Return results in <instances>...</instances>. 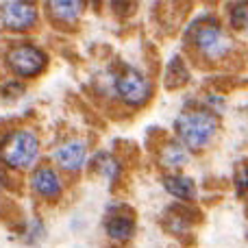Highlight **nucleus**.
I'll return each mask as SVG.
<instances>
[{
	"label": "nucleus",
	"mask_w": 248,
	"mask_h": 248,
	"mask_svg": "<svg viewBox=\"0 0 248 248\" xmlns=\"http://www.w3.org/2000/svg\"><path fill=\"white\" fill-rule=\"evenodd\" d=\"M31 185H33L35 192L42 198H46V201H57V198L61 196V192H63V185H61V179L57 176V172L46 166L37 168V170L33 172Z\"/></svg>",
	"instance_id": "8"
},
{
	"label": "nucleus",
	"mask_w": 248,
	"mask_h": 248,
	"mask_svg": "<svg viewBox=\"0 0 248 248\" xmlns=\"http://www.w3.org/2000/svg\"><path fill=\"white\" fill-rule=\"evenodd\" d=\"M229 22H231V29L248 33V0H240L233 4L229 11Z\"/></svg>",
	"instance_id": "16"
},
{
	"label": "nucleus",
	"mask_w": 248,
	"mask_h": 248,
	"mask_svg": "<svg viewBox=\"0 0 248 248\" xmlns=\"http://www.w3.org/2000/svg\"><path fill=\"white\" fill-rule=\"evenodd\" d=\"M189 159H192V150L181 140H172V141H168V144H163L161 153H159L161 166L170 168V170H179V168L187 166Z\"/></svg>",
	"instance_id": "11"
},
{
	"label": "nucleus",
	"mask_w": 248,
	"mask_h": 248,
	"mask_svg": "<svg viewBox=\"0 0 248 248\" xmlns=\"http://www.w3.org/2000/svg\"><path fill=\"white\" fill-rule=\"evenodd\" d=\"M105 233L109 240L113 242H128L135 235V220L126 214H116L111 218H107L105 222Z\"/></svg>",
	"instance_id": "12"
},
{
	"label": "nucleus",
	"mask_w": 248,
	"mask_h": 248,
	"mask_svg": "<svg viewBox=\"0 0 248 248\" xmlns=\"http://www.w3.org/2000/svg\"><path fill=\"white\" fill-rule=\"evenodd\" d=\"M235 189H237V194H246L248 192V163L237 168V172H235Z\"/></svg>",
	"instance_id": "17"
},
{
	"label": "nucleus",
	"mask_w": 248,
	"mask_h": 248,
	"mask_svg": "<svg viewBox=\"0 0 248 248\" xmlns=\"http://www.w3.org/2000/svg\"><path fill=\"white\" fill-rule=\"evenodd\" d=\"M39 157V140L33 131L20 128L4 137L0 144V161L13 170H26Z\"/></svg>",
	"instance_id": "2"
},
{
	"label": "nucleus",
	"mask_w": 248,
	"mask_h": 248,
	"mask_svg": "<svg viewBox=\"0 0 248 248\" xmlns=\"http://www.w3.org/2000/svg\"><path fill=\"white\" fill-rule=\"evenodd\" d=\"M113 90H116L118 98L128 107H141L153 96V85H150L148 77L131 65L122 68L113 77Z\"/></svg>",
	"instance_id": "4"
},
{
	"label": "nucleus",
	"mask_w": 248,
	"mask_h": 248,
	"mask_svg": "<svg viewBox=\"0 0 248 248\" xmlns=\"http://www.w3.org/2000/svg\"><path fill=\"white\" fill-rule=\"evenodd\" d=\"M192 42H194V48L198 50V55L207 61H214V63L227 59L233 50V42L229 39V35L224 33V29L214 17H205L194 29Z\"/></svg>",
	"instance_id": "3"
},
{
	"label": "nucleus",
	"mask_w": 248,
	"mask_h": 248,
	"mask_svg": "<svg viewBox=\"0 0 248 248\" xmlns=\"http://www.w3.org/2000/svg\"><path fill=\"white\" fill-rule=\"evenodd\" d=\"M194 222V216L189 214L185 207H174V209L168 211L166 220H163V224L168 227V231L174 233V235H183V233L189 231V227H192Z\"/></svg>",
	"instance_id": "13"
},
{
	"label": "nucleus",
	"mask_w": 248,
	"mask_h": 248,
	"mask_svg": "<svg viewBox=\"0 0 248 248\" xmlns=\"http://www.w3.org/2000/svg\"><path fill=\"white\" fill-rule=\"evenodd\" d=\"M7 63L20 78H35L46 70L48 57H46V52L39 50L37 46L22 44V46H16L9 50Z\"/></svg>",
	"instance_id": "5"
},
{
	"label": "nucleus",
	"mask_w": 248,
	"mask_h": 248,
	"mask_svg": "<svg viewBox=\"0 0 248 248\" xmlns=\"http://www.w3.org/2000/svg\"><path fill=\"white\" fill-rule=\"evenodd\" d=\"M55 161L61 170L65 172H77L85 166L87 161V146L83 141L74 140V141H68V144L59 146L55 153Z\"/></svg>",
	"instance_id": "7"
},
{
	"label": "nucleus",
	"mask_w": 248,
	"mask_h": 248,
	"mask_svg": "<svg viewBox=\"0 0 248 248\" xmlns=\"http://www.w3.org/2000/svg\"><path fill=\"white\" fill-rule=\"evenodd\" d=\"M94 168L100 176L109 181V183H116L122 174V166L111 153H98L94 157Z\"/></svg>",
	"instance_id": "14"
},
{
	"label": "nucleus",
	"mask_w": 248,
	"mask_h": 248,
	"mask_svg": "<svg viewBox=\"0 0 248 248\" xmlns=\"http://www.w3.org/2000/svg\"><path fill=\"white\" fill-rule=\"evenodd\" d=\"M176 140H181L192 153L202 150L214 141L218 133V116L211 109H187L174 122Z\"/></svg>",
	"instance_id": "1"
},
{
	"label": "nucleus",
	"mask_w": 248,
	"mask_h": 248,
	"mask_svg": "<svg viewBox=\"0 0 248 248\" xmlns=\"http://www.w3.org/2000/svg\"><path fill=\"white\" fill-rule=\"evenodd\" d=\"M163 189L181 202H194L198 198V189H196L194 179H189V176H185V174H179V172L163 176Z\"/></svg>",
	"instance_id": "10"
},
{
	"label": "nucleus",
	"mask_w": 248,
	"mask_h": 248,
	"mask_svg": "<svg viewBox=\"0 0 248 248\" xmlns=\"http://www.w3.org/2000/svg\"><path fill=\"white\" fill-rule=\"evenodd\" d=\"M189 81V70L185 65V61L181 57H172L170 63L166 65V85L170 90H176V87L185 85Z\"/></svg>",
	"instance_id": "15"
},
{
	"label": "nucleus",
	"mask_w": 248,
	"mask_h": 248,
	"mask_svg": "<svg viewBox=\"0 0 248 248\" xmlns=\"http://www.w3.org/2000/svg\"><path fill=\"white\" fill-rule=\"evenodd\" d=\"M39 13L33 0H4L0 7V22L7 31H31L37 26Z\"/></svg>",
	"instance_id": "6"
},
{
	"label": "nucleus",
	"mask_w": 248,
	"mask_h": 248,
	"mask_svg": "<svg viewBox=\"0 0 248 248\" xmlns=\"http://www.w3.org/2000/svg\"><path fill=\"white\" fill-rule=\"evenodd\" d=\"M83 9V0H46V11L57 24H77Z\"/></svg>",
	"instance_id": "9"
},
{
	"label": "nucleus",
	"mask_w": 248,
	"mask_h": 248,
	"mask_svg": "<svg viewBox=\"0 0 248 248\" xmlns=\"http://www.w3.org/2000/svg\"><path fill=\"white\" fill-rule=\"evenodd\" d=\"M22 90H24V87L22 85H9V87H4V96H9V98H13V92H16V94H22Z\"/></svg>",
	"instance_id": "19"
},
{
	"label": "nucleus",
	"mask_w": 248,
	"mask_h": 248,
	"mask_svg": "<svg viewBox=\"0 0 248 248\" xmlns=\"http://www.w3.org/2000/svg\"><path fill=\"white\" fill-rule=\"evenodd\" d=\"M94 2H96V4H98V2H100V0H94Z\"/></svg>",
	"instance_id": "20"
},
{
	"label": "nucleus",
	"mask_w": 248,
	"mask_h": 248,
	"mask_svg": "<svg viewBox=\"0 0 248 248\" xmlns=\"http://www.w3.org/2000/svg\"><path fill=\"white\" fill-rule=\"evenodd\" d=\"M111 7L113 11L124 16V13H131V0H111Z\"/></svg>",
	"instance_id": "18"
}]
</instances>
